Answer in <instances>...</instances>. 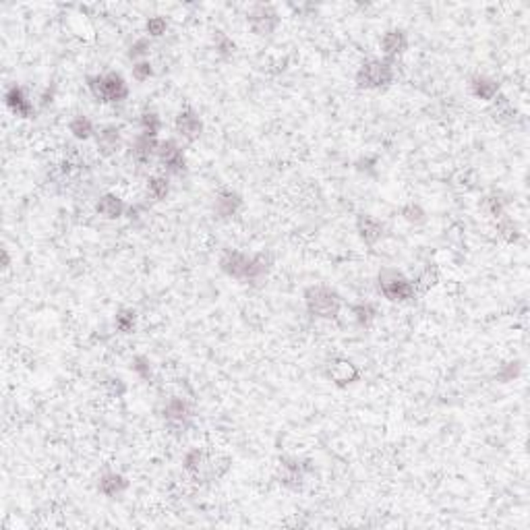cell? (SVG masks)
Masks as SVG:
<instances>
[{
  "mask_svg": "<svg viewBox=\"0 0 530 530\" xmlns=\"http://www.w3.org/2000/svg\"><path fill=\"white\" fill-rule=\"evenodd\" d=\"M220 270L228 278L238 280L243 284H257L265 278L272 270V259L265 253L249 255L245 251L226 249L220 257Z\"/></svg>",
  "mask_w": 530,
  "mask_h": 530,
  "instance_id": "6da1fadb",
  "label": "cell"
},
{
  "mask_svg": "<svg viewBox=\"0 0 530 530\" xmlns=\"http://www.w3.org/2000/svg\"><path fill=\"white\" fill-rule=\"evenodd\" d=\"M303 299L309 315H313L315 319H326V321L338 319L342 313V307H344L340 292L333 290L331 286H324V284L309 286L304 290Z\"/></svg>",
  "mask_w": 530,
  "mask_h": 530,
  "instance_id": "7a4b0ae2",
  "label": "cell"
},
{
  "mask_svg": "<svg viewBox=\"0 0 530 530\" xmlns=\"http://www.w3.org/2000/svg\"><path fill=\"white\" fill-rule=\"evenodd\" d=\"M396 60L390 58H367L356 75H354V83L358 89H385L394 83L396 79Z\"/></svg>",
  "mask_w": 530,
  "mask_h": 530,
  "instance_id": "3957f363",
  "label": "cell"
},
{
  "mask_svg": "<svg viewBox=\"0 0 530 530\" xmlns=\"http://www.w3.org/2000/svg\"><path fill=\"white\" fill-rule=\"evenodd\" d=\"M87 89L94 100L100 104H118L128 98V83L121 73L106 71L98 75H87Z\"/></svg>",
  "mask_w": 530,
  "mask_h": 530,
  "instance_id": "277c9868",
  "label": "cell"
},
{
  "mask_svg": "<svg viewBox=\"0 0 530 530\" xmlns=\"http://www.w3.org/2000/svg\"><path fill=\"white\" fill-rule=\"evenodd\" d=\"M377 290L379 294L390 303L404 304L419 297L416 288H414V280H410L400 270H394V267H383L379 272Z\"/></svg>",
  "mask_w": 530,
  "mask_h": 530,
  "instance_id": "5b68a950",
  "label": "cell"
},
{
  "mask_svg": "<svg viewBox=\"0 0 530 530\" xmlns=\"http://www.w3.org/2000/svg\"><path fill=\"white\" fill-rule=\"evenodd\" d=\"M313 473L311 460L299 456H282L278 464V480L282 487L290 491H301L307 477Z\"/></svg>",
  "mask_w": 530,
  "mask_h": 530,
  "instance_id": "8992f818",
  "label": "cell"
},
{
  "mask_svg": "<svg viewBox=\"0 0 530 530\" xmlns=\"http://www.w3.org/2000/svg\"><path fill=\"white\" fill-rule=\"evenodd\" d=\"M162 416H164L168 431L184 433L191 427V421H193V406L182 396H172L162 408Z\"/></svg>",
  "mask_w": 530,
  "mask_h": 530,
  "instance_id": "52a82bcc",
  "label": "cell"
},
{
  "mask_svg": "<svg viewBox=\"0 0 530 530\" xmlns=\"http://www.w3.org/2000/svg\"><path fill=\"white\" fill-rule=\"evenodd\" d=\"M158 162L166 170V177H182L187 172V155L177 139H164L158 148Z\"/></svg>",
  "mask_w": 530,
  "mask_h": 530,
  "instance_id": "ba28073f",
  "label": "cell"
},
{
  "mask_svg": "<svg viewBox=\"0 0 530 530\" xmlns=\"http://www.w3.org/2000/svg\"><path fill=\"white\" fill-rule=\"evenodd\" d=\"M247 23L259 38H270L280 26V13L272 4H253L247 13Z\"/></svg>",
  "mask_w": 530,
  "mask_h": 530,
  "instance_id": "9c48e42d",
  "label": "cell"
},
{
  "mask_svg": "<svg viewBox=\"0 0 530 530\" xmlns=\"http://www.w3.org/2000/svg\"><path fill=\"white\" fill-rule=\"evenodd\" d=\"M175 128H177L178 137H182L184 141L189 143H195L205 131V125H203V118L199 116L197 110H193L191 106L182 108L175 118Z\"/></svg>",
  "mask_w": 530,
  "mask_h": 530,
  "instance_id": "30bf717a",
  "label": "cell"
},
{
  "mask_svg": "<svg viewBox=\"0 0 530 530\" xmlns=\"http://www.w3.org/2000/svg\"><path fill=\"white\" fill-rule=\"evenodd\" d=\"M328 377L338 387H348L360 379V369L354 365L350 358L336 356L328 363Z\"/></svg>",
  "mask_w": 530,
  "mask_h": 530,
  "instance_id": "8fae6325",
  "label": "cell"
},
{
  "mask_svg": "<svg viewBox=\"0 0 530 530\" xmlns=\"http://www.w3.org/2000/svg\"><path fill=\"white\" fill-rule=\"evenodd\" d=\"M4 104L19 118H33V114H35L33 101L27 96L26 89L21 85H17V83H13V85L6 87V92H4Z\"/></svg>",
  "mask_w": 530,
  "mask_h": 530,
  "instance_id": "7c38bea8",
  "label": "cell"
},
{
  "mask_svg": "<svg viewBox=\"0 0 530 530\" xmlns=\"http://www.w3.org/2000/svg\"><path fill=\"white\" fill-rule=\"evenodd\" d=\"M356 234L367 247H375L379 241L385 236V224L371 216V214H358L356 218Z\"/></svg>",
  "mask_w": 530,
  "mask_h": 530,
  "instance_id": "4fadbf2b",
  "label": "cell"
},
{
  "mask_svg": "<svg viewBox=\"0 0 530 530\" xmlns=\"http://www.w3.org/2000/svg\"><path fill=\"white\" fill-rule=\"evenodd\" d=\"M379 48L383 52V58L396 60L398 56H402L408 50V35H406L404 29H400V27L387 29L379 40Z\"/></svg>",
  "mask_w": 530,
  "mask_h": 530,
  "instance_id": "5bb4252c",
  "label": "cell"
},
{
  "mask_svg": "<svg viewBox=\"0 0 530 530\" xmlns=\"http://www.w3.org/2000/svg\"><path fill=\"white\" fill-rule=\"evenodd\" d=\"M158 148H160V139L158 137H150V135L139 133L133 139V143H131V158L139 166H145V164H150L153 158L158 155Z\"/></svg>",
  "mask_w": 530,
  "mask_h": 530,
  "instance_id": "9a60e30c",
  "label": "cell"
},
{
  "mask_svg": "<svg viewBox=\"0 0 530 530\" xmlns=\"http://www.w3.org/2000/svg\"><path fill=\"white\" fill-rule=\"evenodd\" d=\"M96 148L104 158H110L123 148V133L116 125L101 126L96 133Z\"/></svg>",
  "mask_w": 530,
  "mask_h": 530,
  "instance_id": "2e32d148",
  "label": "cell"
},
{
  "mask_svg": "<svg viewBox=\"0 0 530 530\" xmlns=\"http://www.w3.org/2000/svg\"><path fill=\"white\" fill-rule=\"evenodd\" d=\"M243 207V197L241 193L232 191V189H224L216 195V201H214V214L216 218L220 220H230L238 214V209Z\"/></svg>",
  "mask_w": 530,
  "mask_h": 530,
  "instance_id": "e0dca14e",
  "label": "cell"
},
{
  "mask_svg": "<svg viewBox=\"0 0 530 530\" xmlns=\"http://www.w3.org/2000/svg\"><path fill=\"white\" fill-rule=\"evenodd\" d=\"M468 89H470V94H473L477 100L493 101L497 96H499L502 85H499V81H497V79H493V77L475 75L470 81H468Z\"/></svg>",
  "mask_w": 530,
  "mask_h": 530,
  "instance_id": "ac0fdd59",
  "label": "cell"
},
{
  "mask_svg": "<svg viewBox=\"0 0 530 530\" xmlns=\"http://www.w3.org/2000/svg\"><path fill=\"white\" fill-rule=\"evenodd\" d=\"M126 209H128L126 203L114 193H104L96 201V214L101 216L104 220H118L126 216Z\"/></svg>",
  "mask_w": 530,
  "mask_h": 530,
  "instance_id": "d6986e66",
  "label": "cell"
},
{
  "mask_svg": "<svg viewBox=\"0 0 530 530\" xmlns=\"http://www.w3.org/2000/svg\"><path fill=\"white\" fill-rule=\"evenodd\" d=\"M128 489V479L121 473H104L98 480V491L108 499L121 497Z\"/></svg>",
  "mask_w": 530,
  "mask_h": 530,
  "instance_id": "ffe728a7",
  "label": "cell"
},
{
  "mask_svg": "<svg viewBox=\"0 0 530 530\" xmlns=\"http://www.w3.org/2000/svg\"><path fill=\"white\" fill-rule=\"evenodd\" d=\"M182 468L193 477H199L205 470L209 473V454H205L201 448L189 450L182 458Z\"/></svg>",
  "mask_w": 530,
  "mask_h": 530,
  "instance_id": "44dd1931",
  "label": "cell"
},
{
  "mask_svg": "<svg viewBox=\"0 0 530 530\" xmlns=\"http://www.w3.org/2000/svg\"><path fill=\"white\" fill-rule=\"evenodd\" d=\"M69 131H71V135L79 139V141H87V139H94L96 137V125H94V121L89 118V116H85V114H77L71 118V123H69Z\"/></svg>",
  "mask_w": 530,
  "mask_h": 530,
  "instance_id": "7402d4cb",
  "label": "cell"
},
{
  "mask_svg": "<svg viewBox=\"0 0 530 530\" xmlns=\"http://www.w3.org/2000/svg\"><path fill=\"white\" fill-rule=\"evenodd\" d=\"M350 313H353L356 326H360V328H369V326L375 321V317H377V309H375V304L369 303V301H363V303L353 304V307H350Z\"/></svg>",
  "mask_w": 530,
  "mask_h": 530,
  "instance_id": "603a6c76",
  "label": "cell"
},
{
  "mask_svg": "<svg viewBox=\"0 0 530 530\" xmlns=\"http://www.w3.org/2000/svg\"><path fill=\"white\" fill-rule=\"evenodd\" d=\"M148 195L153 201H164L170 195V178L166 175H155L148 180Z\"/></svg>",
  "mask_w": 530,
  "mask_h": 530,
  "instance_id": "cb8c5ba5",
  "label": "cell"
},
{
  "mask_svg": "<svg viewBox=\"0 0 530 530\" xmlns=\"http://www.w3.org/2000/svg\"><path fill=\"white\" fill-rule=\"evenodd\" d=\"M160 131H162V118H160V114L153 112V110L141 112V116H139V133L150 135V137H158Z\"/></svg>",
  "mask_w": 530,
  "mask_h": 530,
  "instance_id": "d4e9b609",
  "label": "cell"
},
{
  "mask_svg": "<svg viewBox=\"0 0 530 530\" xmlns=\"http://www.w3.org/2000/svg\"><path fill=\"white\" fill-rule=\"evenodd\" d=\"M114 328L121 333H133L135 328H137V311L135 309H121L116 315H114Z\"/></svg>",
  "mask_w": 530,
  "mask_h": 530,
  "instance_id": "484cf974",
  "label": "cell"
},
{
  "mask_svg": "<svg viewBox=\"0 0 530 530\" xmlns=\"http://www.w3.org/2000/svg\"><path fill=\"white\" fill-rule=\"evenodd\" d=\"M491 114H493V118H495L497 123H512V121L516 118L514 106L505 100L504 96H497V98L493 100V110H491Z\"/></svg>",
  "mask_w": 530,
  "mask_h": 530,
  "instance_id": "4316f807",
  "label": "cell"
},
{
  "mask_svg": "<svg viewBox=\"0 0 530 530\" xmlns=\"http://www.w3.org/2000/svg\"><path fill=\"white\" fill-rule=\"evenodd\" d=\"M150 52H152V38L145 35V38H139V40H135V42L131 44V48H128V58H131L133 62L148 60Z\"/></svg>",
  "mask_w": 530,
  "mask_h": 530,
  "instance_id": "83f0119b",
  "label": "cell"
},
{
  "mask_svg": "<svg viewBox=\"0 0 530 530\" xmlns=\"http://www.w3.org/2000/svg\"><path fill=\"white\" fill-rule=\"evenodd\" d=\"M400 214H402V218H404L406 222H410V224H425L427 222V211L414 201L406 203L404 207L400 209Z\"/></svg>",
  "mask_w": 530,
  "mask_h": 530,
  "instance_id": "f1b7e54d",
  "label": "cell"
},
{
  "mask_svg": "<svg viewBox=\"0 0 530 530\" xmlns=\"http://www.w3.org/2000/svg\"><path fill=\"white\" fill-rule=\"evenodd\" d=\"M131 369L137 377H141L143 381H150L153 377V369H152V360L145 356V354H137L133 360H131Z\"/></svg>",
  "mask_w": 530,
  "mask_h": 530,
  "instance_id": "f546056e",
  "label": "cell"
},
{
  "mask_svg": "<svg viewBox=\"0 0 530 530\" xmlns=\"http://www.w3.org/2000/svg\"><path fill=\"white\" fill-rule=\"evenodd\" d=\"M214 46H216V52L222 56V58H228V56H232L234 50H236V44H234V40L232 38H228L224 31H216V35H214Z\"/></svg>",
  "mask_w": 530,
  "mask_h": 530,
  "instance_id": "4dcf8cb0",
  "label": "cell"
},
{
  "mask_svg": "<svg viewBox=\"0 0 530 530\" xmlns=\"http://www.w3.org/2000/svg\"><path fill=\"white\" fill-rule=\"evenodd\" d=\"M497 230H499V236L505 238L507 243H514V241H518L520 238V230L516 226V222L514 220H509L507 216L504 218H499L497 220Z\"/></svg>",
  "mask_w": 530,
  "mask_h": 530,
  "instance_id": "1f68e13d",
  "label": "cell"
},
{
  "mask_svg": "<svg viewBox=\"0 0 530 530\" xmlns=\"http://www.w3.org/2000/svg\"><path fill=\"white\" fill-rule=\"evenodd\" d=\"M437 284V270L435 267H427L419 278H414V288H416V294H423L427 292L431 286Z\"/></svg>",
  "mask_w": 530,
  "mask_h": 530,
  "instance_id": "d6a6232c",
  "label": "cell"
},
{
  "mask_svg": "<svg viewBox=\"0 0 530 530\" xmlns=\"http://www.w3.org/2000/svg\"><path fill=\"white\" fill-rule=\"evenodd\" d=\"M145 31H148V38H162L168 31V21L162 15H153L145 23Z\"/></svg>",
  "mask_w": 530,
  "mask_h": 530,
  "instance_id": "836d02e7",
  "label": "cell"
},
{
  "mask_svg": "<svg viewBox=\"0 0 530 530\" xmlns=\"http://www.w3.org/2000/svg\"><path fill=\"white\" fill-rule=\"evenodd\" d=\"M485 211H487L491 218L499 220V218H504L505 216V201L499 195H489V197L485 199Z\"/></svg>",
  "mask_w": 530,
  "mask_h": 530,
  "instance_id": "e575fe53",
  "label": "cell"
},
{
  "mask_svg": "<svg viewBox=\"0 0 530 530\" xmlns=\"http://www.w3.org/2000/svg\"><path fill=\"white\" fill-rule=\"evenodd\" d=\"M153 77V67L150 60H139V62H133V79L139 81V83H145Z\"/></svg>",
  "mask_w": 530,
  "mask_h": 530,
  "instance_id": "d590c367",
  "label": "cell"
},
{
  "mask_svg": "<svg viewBox=\"0 0 530 530\" xmlns=\"http://www.w3.org/2000/svg\"><path fill=\"white\" fill-rule=\"evenodd\" d=\"M518 373H520V363H507V365H504V367L499 369L497 379H499L502 383H507V381H512V379L516 377Z\"/></svg>",
  "mask_w": 530,
  "mask_h": 530,
  "instance_id": "8d00e7d4",
  "label": "cell"
},
{
  "mask_svg": "<svg viewBox=\"0 0 530 530\" xmlns=\"http://www.w3.org/2000/svg\"><path fill=\"white\" fill-rule=\"evenodd\" d=\"M108 387H110V394H112V396H116V398H118V396H123V394L126 392L125 381H123L121 377L110 379V381H108Z\"/></svg>",
  "mask_w": 530,
  "mask_h": 530,
  "instance_id": "74e56055",
  "label": "cell"
},
{
  "mask_svg": "<svg viewBox=\"0 0 530 530\" xmlns=\"http://www.w3.org/2000/svg\"><path fill=\"white\" fill-rule=\"evenodd\" d=\"M52 100H54V87H46V89H44V94L40 96V106H42V108H46L48 104H52Z\"/></svg>",
  "mask_w": 530,
  "mask_h": 530,
  "instance_id": "f35d334b",
  "label": "cell"
},
{
  "mask_svg": "<svg viewBox=\"0 0 530 530\" xmlns=\"http://www.w3.org/2000/svg\"><path fill=\"white\" fill-rule=\"evenodd\" d=\"M2 267H4V270L11 267V257H9V251H6V249L2 251Z\"/></svg>",
  "mask_w": 530,
  "mask_h": 530,
  "instance_id": "ab89813d",
  "label": "cell"
}]
</instances>
